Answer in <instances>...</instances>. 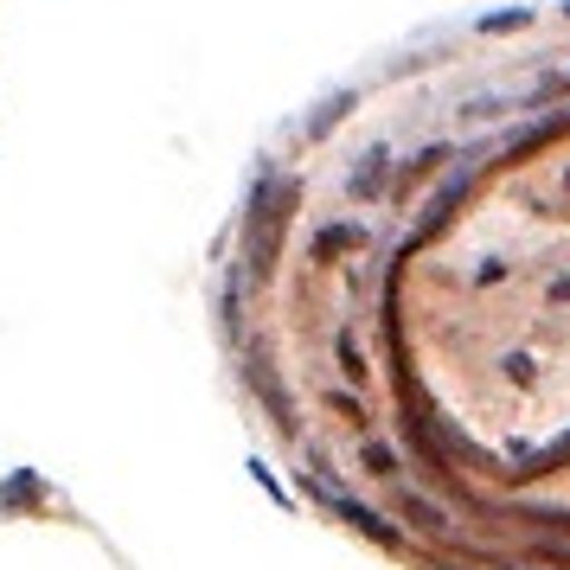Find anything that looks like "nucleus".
Wrapping results in <instances>:
<instances>
[{
	"mask_svg": "<svg viewBox=\"0 0 570 570\" xmlns=\"http://www.w3.org/2000/svg\"><path fill=\"white\" fill-rule=\"evenodd\" d=\"M212 334L308 513L404 570H570V0L302 109L212 250Z\"/></svg>",
	"mask_w": 570,
	"mask_h": 570,
	"instance_id": "obj_1",
	"label": "nucleus"
}]
</instances>
